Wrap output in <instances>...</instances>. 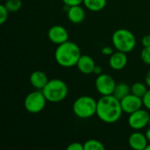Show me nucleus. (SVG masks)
Segmentation results:
<instances>
[{
	"label": "nucleus",
	"mask_w": 150,
	"mask_h": 150,
	"mask_svg": "<svg viewBox=\"0 0 150 150\" xmlns=\"http://www.w3.org/2000/svg\"><path fill=\"white\" fill-rule=\"evenodd\" d=\"M47 37L52 43L60 45L69 40V33L62 25H55L49 28L47 32Z\"/></svg>",
	"instance_id": "nucleus-10"
},
{
	"label": "nucleus",
	"mask_w": 150,
	"mask_h": 150,
	"mask_svg": "<svg viewBox=\"0 0 150 150\" xmlns=\"http://www.w3.org/2000/svg\"><path fill=\"white\" fill-rule=\"evenodd\" d=\"M102 71H103V69H102L101 66L96 65V67H95V69H94V70H93V73H94L95 75L98 76V75H100V74H102V73H103Z\"/></svg>",
	"instance_id": "nucleus-28"
},
{
	"label": "nucleus",
	"mask_w": 150,
	"mask_h": 150,
	"mask_svg": "<svg viewBox=\"0 0 150 150\" xmlns=\"http://www.w3.org/2000/svg\"><path fill=\"white\" fill-rule=\"evenodd\" d=\"M107 0H83L84 6L91 11H99L103 10L106 5Z\"/></svg>",
	"instance_id": "nucleus-17"
},
{
	"label": "nucleus",
	"mask_w": 150,
	"mask_h": 150,
	"mask_svg": "<svg viewBox=\"0 0 150 150\" xmlns=\"http://www.w3.org/2000/svg\"><path fill=\"white\" fill-rule=\"evenodd\" d=\"M145 134H146V136H147V139H148L149 142H150V127L148 128V129H147V131H146Z\"/></svg>",
	"instance_id": "nucleus-30"
},
{
	"label": "nucleus",
	"mask_w": 150,
	"mask_h": 150,
	"mask_svg": "<svg viewBox=\"0 0 150 150\" xmlns=\"http://www.w3.org/2000/svg\"><path fill=\"white\" fill-rule=\"evenodd\" d=\"M47 100L50 103H60L63 101L69 92V88L65 82L61 79H50L42 90Z\"/></svg>",
	"instance_id": "nucleus-3"
},
{
	"label": "nucleus",
	"mask_w": 150,
	"mask_h": 150,
	"mask_svg": "<svg viewBox=\"0 0 150 150\" xmlns=\"http://www.w3.org/2000/svg\"><path fill=\"white\" fill-rule=\"evenodd\" d=\"M83 148L84 150H104L105 146L104 144L95 139H91L86 141L83 143Z\"/></svg>",
	"instance_id": "nucleus-19"
},
{
	"label": "nucleus",
	"mask_w": 150,
	"mask_h": 150,
	"mask_svg": "<svg viewBox=\"0 0 150 150\" xmlns=\"http://www.w3.org/2000/svg\"><path fill=\"white\" fill-rule=\"evenodd\" d=\"M67 17L71 23L80 24L85 18V11L81 4L69 6L67 10Z\"/></svg>",
	"instance_id": "nucleus-15"
},
{
	"label": "nucleus",
	"mask_w": 150,
	"mask_h": 150,
	"mask_svg": "<svg viewBox=\"0 0 150 150\" xmlns=\"http://www.w3.org/2000/svg\"><path fill=\"white\" fill-rule=\"evenodd\" d=\"M150 114L147 110L140 109L136 112H134L129 114L128 117V125L131 128L139 131L145 128L149 122Z\"/></svg>",
	"instance_id": "nucleus-8"
},
{
	"label": "nucleus",
	"mask_w": 150,
	"mask_h": 150,
	"mask_svg": "<svg viewBox=\"0 0 150 150\" xmlns=\"http://www.w3.org/2000/svg\"><path fill=\"white\" fill-rule=\"evenodd\" d=\"M142 43L143 47H150V35H145L142 38Z\"/></svg>",
	"instance_id": "nucleus-27"
},
{
	"label": "nucleus",
	"mask_w": 150,
	"mask_h": 150,
	"mask_svg": "<svg viewBox=\"0 0 150 150\" xmlns=\"http://www.w3.org/2000/svg\"><path fill=\"white\" fill-rule=\"evenodd\" d=\"M146 150H150V143L147 146V149H146Z\"/></svg>",
	"instance_id": "nucleus-31"
},
{
	"label": "nucleus",
	"mask_w": 150,
	"mask_h": 150,
	"mask_svg": "<svg viewBox=\"0 0 150 150\" xmlns=\"http://www.w3.org/2000/svg\"><path fill=\"white\" fill-rule=\"evenodd\" d=\"M112 42L113 47L118 50L124 53H129L136 46V38L134 34L124 28L116 30L112 36Z\"/></svg>",
	"instance_id": "nucleus-5"
},
{
	"label": "nucleus",
	"mask_w": 150,
	"mask_h": 150,
	"mask_svg": "<svg viewBox=\"0 0 150 150\" xmlns=\"http://www.w3.org/2000/svg\"><path fill=\"white\" fill-rule=\"evenodd\" d=\"M67 150H84L83 144L80 142H72L67 147Z\"/></svg>",
	"instance_id": "nucleus-24"
},
{
	"label": "nucleus",
	"mask_w": 150,
	"mask_h": 150,
	"mask_svg": "<svg viewBox=\"0 0 150 150\" xmlns=\"http://www.w3.org/2000/svg\"><path fill=\"white\" fill-rule=\"evenodd\" d=\"M120 103H121L123 112L128 114L142 109L143 106L142 98L138 97L133 93H130L127 97L122 98L120 100Z\"/></svg>",
	"instance_id": "nucleus-9"
},
{
	"label": "nucleus",
	"mask_w": 150,
	"mask_h": 150,
	"mask_svg": "<svg viewBox=\"0 0 150 150\" xmlns=\"http://www.w3.org/2000/svg\"><path fill=\"white\" fill-rule=\"evenodd\" d=\"M76 67L81 73L84 75H90L93 73V70L96 67V63L91 56L84 54L81 55V57L79 58L76 63Z\"/></svg>",
	"instance_id": "nucleus-13"
},
{
	"label": "nucleus",
	"mask_w": 150,
	"mask_h": 150,
	"mask_svg": "<svg viewBox=\"0 0 150 150\" xmlns=\"http://www.w3.org/2000/svg\"><path fill=\"white\" fill-rule=\"evenodd\" d=\"M97 105L98 101H96L92 97L81 96L74 101L72 110L77 118L86 120L96 115Z\"/></svg>",
	"instance_id": "nucleus-4"
},
{
	"label": "nucleus",
	"mask_w": 150,
	"mask_h": 150,
	"mask_svg": "<svg viewBox=\"0 0 150 150\" xmlns=\"http://www.w3.org/2000/svg\"><path fill=\"white\" fill-rule=\"evenodd\" d=\"M62 3L66 6H73V5H79L83 4V0H62Z\"/></svg>",
	"instance_id": "nucleus-25"
},
{
	"label": "nucleus",
	"mask_w": 150,
	"mask_h": 150,
	"mask_svg": "<svg viewBox=\"0 0 150 150\" xmlns=\"http://www.w3.org/2000/svg\"><path fill=\"white\" fill-rule=\"evenodd\" d=\"M116 83L114 79L107 74H100L97 76L96 81H95V87L96 90L99 94L102 96H106V95H112Z\"/></svg>",
	"instance_id": "nucleus-7"
},
{
	"label": "nucleus",
	"mask_w": 150,
	"mask_h": 150,
	"mask_svg": "<svg viewBox=\"0 0 150 150\" xmlns=\"http://www.w3.org/2000/svg\"><path fill=\"white\" fill-rule=\"evenodd\" d=\"M145 83L148 85L149 88H150V69L147 72V74L145 76Z\"/></svg>",
	"instance_id": "nucleus-29"
},
{
	"label": "nucleus",
	"mask_w": 150,
	"mask_h": 150,
	"mask_svg": "<svg viewBox=\"0 0 150 150\" xmlns=\"http://www.w3.org/2000/svg\"><path fill=\"white\" fill-rule=\"evenodd\" d=\"M102 54H105V55H112L114 52H113V50H112V48L111 47H109V46H106V47H104L103 48H102Z\"/></svg>",
	"instance_id": "nucleus-26"
},
{
	"label": "nucleus",
	"mask_w": 150,
	"mask_h": 150,
	"mask_svg": "<svg viewBox=\"0 0 150 150\" xmlns=\"http://www.w3.org/2000/svg\"><path fill=\"white\" fill-rule=\"evenodd\" d=\"M148 90H149L148 85L146 83H142L140 82L134 83L131 86V93H133L138 97H141V98L144 97V95L146 94Z\"/></svg>",
	"instance_id": "nucleus-18"
},
{
	"label": "nucleus",
	"mask_w": 150,
	"mask_h": 150,
	"mask_svg": "<svg viewBox=\"0 0 150 150\" xmlns=\"http://www.w3.org/2000/svg\"><path fill=\"white\" fill-rule=\"evenodd\" d=\"M149 125L150 126V117H149Z\"/></svg>",
	"instance_id": "nucleus-32"
},
{
	"label": "nucleus",
	"mask_w": 150,
	"mask_h": 150,
	"mask_svg": "<svg viewBox=\"0 0 150 150\" xmlns=\"http://www.w3.org/2000/svg\"><path fill=\"white\" fill-rule=\"evenodd\" d=\"M141 58L144 63L150 65V47H143L141 53Z\"/></svg>",
	"instance_id": "nucleus-21"
},
{
	"label": "nucleus",
	"mask_w": 150,
	"mask_h": 150,
	"mask_svg": "<svg viewBox=\"0 0 150 150\" xmlns=\"http://www.w3.org/2000/svg\"><path fill=\"white\" fill-rule=\"evenodd\" d=\"M127 64V53L118 51L114 52L109 58V66L114 70H121Z\"/></svg>",
	"instance_id": "nucleus-12"
},
{
	"label": "nucleus",
	"mask_w": 150,
	"mask_h": 150,
	"mask_svg": "<svg viewBox=\"0 0 150 150\" xmlns=\"http://www.w3.org/2000/svg\"><path fill=\"white\" fill-rule=\"evenodd\" d=\"M130 93H131V86H129L126 83H120L116 84L112 95L116 97L118 99L121 100Z\"/></svg>",
	"instance_id": "nucleus-16"
},
{
	"label": "nucleus",
	"mask_w": 150,
	"mask_h": 150,
	"mask_svg": "<svg viewBox=\"0 0 150 150\" xmlns=\"http://www.w3.org/2000/svg\"><path fill=\"white\" fill-rule=\"evenodd\" d=\"M143 101V106H145L149 111H150V88H149L148 91L142 98Z\"/></svg>",
	"instance_id": "nucleus-23"
},
{
	"label": "nucleus",
	"mask_w": 150,
	"mask_h": 150,
	"mask_svg": "<svg viewBox=\"0 0 150 150\" xmlns=\"http://www.w3.org/2000/svg\"><path fill=\"white\" fill-rule=\"evenodd\" d=\"M48 81L46 73L41 70H35L30 76V83L35 90L42 91Z\"/></svg>",
	"instance_id": "nucleus-14"
},
{
	"label": "nucleus",
	"mask_w": 150,
	"mask_h": 150,
	"mask_svg": "<svg viewBox=\"0 0 150 150\" xmlns=\"http://www.w3.org/2000/svg\"><path fill=\"white\" fill-rule=\"evenodd\" d=\"M47 100L44 96L42 91L36 90L30 92L25 98V109L30 113H39L46 106Z\"/></svg>",
	"instance_id": "nucleus-6"
},
{
	"label": "nucleus",
	"mask_w": 150,
	"mask_h": 150,
	"mask_svg": "<svg viewBox=\"0 0 150 150\" xmlns=\"http://www.w3.org/2000/svg\"><path fill=\"white\" fill-rule=\"evenodd\" d=\"M4 6L9 11V12H16L20 10L22 7L21 0H7L4 4Z\"/></svg>",
	"instance_id": "nucleus-20"
},
{
	"label": "nucleus",
	"mask_w": 150,
	"mask_h": 150,
	"mask_svg": "<svg viewBox=\"0 0 150 150\" xmlns=\"http://www.w3.org/2000/svg\"><path fill=\"white\" fill-rule=\"evenodd\" d=\"M81 55V50L78 45L69 40L58 45L54 52L56 62L63 68L76 66Z\"/></svg>",
	"instance_id": "nucleus-2"
},
{
	"label": "nucleus",
	"mask_w": 150,
	"mask_h": 150,
	"mask_svg": "<svg viewBox=\"0 0 150 150\" xmlns=\"http://www.w3.org/2000/svg\"><path fill=\"white\" fill-rule=\"evenodd\" d=\"M123 112L120 100L113 95L102 96L98 101L96 115L101 121L106 124L117 122L121 118Z\"/></svg>",
	"instance_id": "nucleus-1"
},
{
	"label": "nucleus",
	"mask_w": 150,
	"mask_h": 150,
	"mask_svg": "<svg viewBox=\"0 0 150 150\" xmlns=\"http://www.w3.org/2000/svg\"><path fill=\"white\" fill-rule=\"evenodd\" d=\"M149 141L146 134L141 132H134L130 134L128 138V144L132 149L134 150H146L149 145Z\"/></svg>",
	"instance_id": "nucleus-11"
},
{
	"label": "nucleus",
	"mask_w": 150,
	"mask_h": 150,
	"mask_svg": "<svg viewBox=\"0 0 150 150\" xmlns=\"http://www.w3.org/2000/svg\"><path fill=\"white\" fill-rule=\"evenodd\" d=\"M8 14H9V11L6 9L4 4H1L0 5V24L1 25L4 24V22L7 20Z\"/></svg>",
	"instance_id": "nucleus-22"
}]
</instances>
